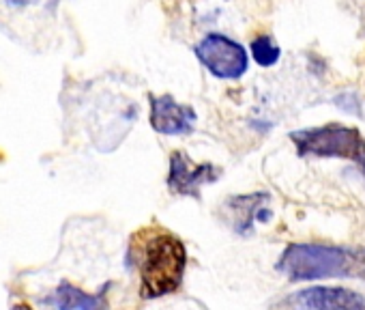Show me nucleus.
<instances>
[{
  "instance_id": "9b49d317",
  "label": "nucleus",
  "mask_w": 365,
  "mask_h": 310,
  "mask_svg": "<svg viewBox=\"0 0 365 310\" xmlns=\"http://www.w3.org/2000/svg\"><path fill=\"white\" fill-rule=\"evenodd\" d=\"M335 104H337V108L346 110L348 114L361 116V104H359V97L354 93H341V95H337L335 97Z\"/></svg>"
},
{
  "instance_id": "f03ea898",
  "label": "nucleus",
  "mask_w": 365,
  "mask_h": 310,
  "mask_svg": "<svg viewBox=\"0 0 365 310\" xmlns=\"http://www.w3.org/2000/svg\"><path fill=\"white\" fill-rule=\"evenodd\" d=\"M277 269L294 282L318 278H350L365 271V254L322 244H290L284 250Z\"/></svg>"
},
{
  "instance_id": "f257e3e1",
  "label": "nucleus",
  "mask_w": 365,
  "mask_h": 310,
  "mask_svg": "<svg viewBox=\"0 0 365 310\" xmlns=\"http://www.w3.org/2000/svg\"><path fill=\"white\" fill-rule=\"evenodd\" d=\"M129 265L140 274L144 297H161L174 293L182 280L187 254L178 237L163 229H142L129 241Z\"/></svg>"
},
{
  "instance_id": "9d476101",
  "label": "nucleus",
  "mask_w": 365,
  "mask_h": 310,
  "mask_svg": "<svg viewBox=\"0 0 365 310\" xmlns=\"http://www.w3.org/2000/svg\"><path fill=\"white\" fill-rule=\"evenodd\" d=\"M252 56L260 67H271L279 61V48L273 44L271 37L260 35L252 41Z\"/></svg>"
},
{
  "instance_id": "ddd939ff",
  "label": "nucleus",
  "mask_w": 365,
  "mask_h": 310,
  "mask_svg": "<svg viewBox=\"0 0 365 310\" xmlns=\"http://www.w3.org/2000/svg\"><path fill=\"white\" fill-rule=\"evenodd\" d=\"M14 310H33V308H31V306H26V304H18Z\"/></svg>"
},
{
  "instance_id": "6e6552de",
  "label": "nucleus",
  "mask_w": 365,
  "mask_h": 310,
  "mask_svg": "<svg viewBox=\"0 0 365 310\" xmlns=\"http://www.w3.org/2000/svg\"><path fill=\"white\" fill-rule=\"evenodd\" d=\"M106 293L108 286H103L97 295H88L69 282H61L58 289L46 301L56 310H108Z\"/></svg>"
},
{
  "instance_id": "1a4fd4ad",
  "label": "nucleus",
  "mask_w": 365,
  "mask_h": 310,
  "mask_svg": "<svg viewBox=\"0 0 365 310\" xmlns=\"http://www.w3.org/2000/svg\"><path fill=\"white\" fill-rule=\"evenodd\" d=\"M269 201V194H247V196H235L230 199V209L237 214V231L239 233H247L254 218L260 220H269L271 211H262V205Z\"/></svg>"
},
{
  "instance_id": "f8f14e48",
  "label": "nucleus",
  "mask_w": 365,
  "mask_h": 310,
  "mask_svg": "<svg viewBox=\"0 0 365 310\" xmlns=\"http://www.w3.org/2000/svg\"><path fill=\"white\" fill-rule=\"evenodd\" d=\"M7 3H9L11 7H26V5L35 3V0H7Z\"/></svg>"
},
{
  "instance_id": "0eeeda50",
  "label": "nucleus",
  "mask_w": 365,
  "mask_h": 310,
  "mask_svg": "<svg viewBox=\"0 0 365 310\" xmlns=\"http://www.w3.org/2000/svg\"><path fill=\"white\" fill-rule=\"evenodd\" d=\"M148 99H150V125L157 134L180 136L194 129L196 112L190 106L178 104L170 95H161V97L150 95Z\"/></svg>"
},
{
  "instance_id": "423d86ee",
  "label": "nucleus",
  "mask_w": 365,
  "mask_h": 310,
  "mask_svg": "<svg viewBox=\"0 0 365 310\" xmlns=\"http://www.w3.org/2000/svg\"><path fill=\"white\" fill-rule=\"evenodd\" d=\"M220 177V169L213 164H196L185 153L174 151L170 155V173H168V188L174 194L185 196H200V186L211 184Z\"/></svg>"
},
{
  "instance_id": "39448f33",
  "label": "nucleus",
  "mask_w": 365,
  "mask_h": 310,
  "mask_svg": "<svg viewBox=\"0 0 365 310\" xmlns=\"http://www.w3.org/2000/svg\"><path fill=\"white\" fill-rule=\"evenodd\" d=\"M273 310H365V297L333 286H314L288 295Z\"/></svg>"
},
{
  "instance_id": "7ed1b4c3",
  "label": "nucleus",
  "mask_w": 365,
  "mask_h": 310,
  "mask_svg": "<svg viewBox=\"0 0 365 310\" xmlns=\"http://www.w3.org/2000/svg\"><path fill=\"white\" fill-rule=\"evenodd\" d=\"M299 155H318V158H346L359 166L365 175V140L359 129L344 125H322L312 129H299L290 134Z\"/></svg>"
},
{
  "instance_id": "20e7f679",
  "label": "nucleus",
  "mask_w": 365,
  "mask_h": 310,
  "mask_svg": "<svg viewBox=\"0 0 365 310\" xmlns=\"http://www.w3.org/2000/svg\"><path fill=\"white\" fill-rule=\"evenodd\" d=\"M198 61L217 78L224 80H237L247 71V52L241 44L235 39L211 33L196 46Z\"/></svg>"
}]
</instances>
